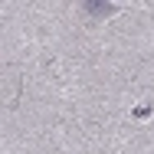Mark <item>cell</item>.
Instances as JSON below:
<instances>
[{
  "label": "cell",
  "mask_w": 154,
  "mask_h": 154,
  "mask_svg": "<svg viewBox=\"0 0 154 154\" xmlns=\"http://www.w3.org/2000/svg\"><path fill=\"white\" fill-rule=\"evenodd\" d=\"M85 10L92 17H112L115 13V3H102V0H85Z\"/></svg>",
  "instance_id": "1"
}]
</instances>
